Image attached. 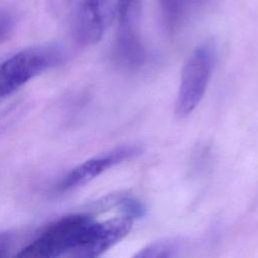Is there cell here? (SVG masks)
Here are the masks:
<instances>
[{
  "label": "cell",
  "instance_id": "obj_1",
  "mask_svg": "<svg viewBox=\"0 0 258 258\" xmlns=\"http://www.w3.org/2000/svg\"><path fill=\"white\" fill-rule=\"evenodd\" d=\"M132 223L133 219L126 215L103 222L87 214L69 215L47 226L17 256L96 257L121 241L131 230Z\"/></svg>",
  "mask_w": 258,
  "mask_h": 258
},
{
  "label": "cell",
  "instance_id": "obj_2",
  "mask_svg": "<svg viewBox=\"0 0 258 258\" xmlns=\"http://www.w3.org/2000/svg\"><path fill=\"white\" fill-rule=\"evenodd\" d=\"M216 63V49L212 43L198 46L186 60L180 76L175 114L183 119L201 103L211 81Z\"/></svg>",
  "mask_w": 258,
  "mask_h": 258
},
{
  "label": "cell",
  "instance_id": "obj_3",
  "mask_svg": "<svg viewBox=\"0 0 258 258\" xmlns=\"http://www.w3.org/2000/svg\"><path fill=\"white\" fill-rule=\"evenodd\" d=\"M61 53L53 45L25 48L0 64V100L60 61Z\"/></svg>",
  "mask_w": 258,
  "mask_h": 258
},
{
  "label": "cell",
  "instance_id": "obj_4",
  "mask_svg": "<svg viewBox=\"0 0 258 258\" xmlns=\"http://www.w3.org/2000/svg\"><path fill=\"white\" fill-rule=\"evenodd\" d=\"M118 30L115 52L125 66H139L144 60V48L139 35L141 0H119L117 9Z\"/></svg>",
  "mask_w": 258,
  "mask_h": 258
},
{
  "label": "cell",
  "instance_id": "obj_5",
  "mask_svg": "<svg viewBox=\"0 0 258 258\" xmlns=\"http://www.w3.org/2000/svg\"><path fill=\"white\" fill-rule=\"evenodd\" d=\"M119 0H80L74 20L75 38L81 45L97 43L117 14Z\"/></svg>",
  "mask_w": 258,
  "mask_h": 258
},
{
  "label": "cell",
  "instance_id": "obj_6",
  "mask_svg": "<svg viewBox=\"0 0 258 258\" xmlns=\"http://www.w3.org/2000/svg\"><path fill=\"white\" fill-rule=\"evenodd\" d=\"M141 152L138 146H122L109 152L90 158L73 168L57 184L58 191H68L80 187L114 165L129 159Z\"/></svg>",
  "mask_w": 258,
  "mask_h": 258
},
{
  "label": "cell",
  "instance_id": "obj_7",
  "mask_svg": "<svg viewBox=\"0 0 258 258\" xmlns=\"http://www.w3.org/2000/svg\"><path fill=\"white\" fill-rule=\"evenodd\" d=\"M160 13L165 28L169 32L177 30L187 9V0H159Z\"/></svg>",
  "mask_w": 258,
  "mask_h": 258
},
{
  "label": "cell",
  "instance_id": "obj_8",
  "mask_svg": "<svg viewBox=\"0 0 258 258\" xmlns=\"http://www.w3.org/2000/svg\"><path fill=\"white\" fill-rule=\"evenodd\" d=\"M177 251V245L173 241H159L154 242L147 247L140 250L136 257H172Z\"/></svg>",
  "mask_w": 258,
  "mask_h": 258
},
{
  "label": "cell",
  "instance_id": "obj_9",
  "mask_svg": "<svg viewBox=\"0 0 258 258\" xmlns=\"http://www.w3.org/2000/svg\"><path fill=\"white\" fill-rule=\"evenodd\" d=\"M15 27V17L12 13L0 12V44L5 42L13 33Z\"/></svg>",
  "mask_w": 258,
  "mask_h": 258
},
{
  "label": "cell",
  "instance_id": "obj_10",
  "mask_svg": "<svg viewBox=\"0 0 258 258\" xmlns=\"http://www.w3.org/2000/svg\"><path fill=\"white\" fill-rule=\"evenodd\" d=\"M12 244V237L8 233L0 234V257L6 256Z\"/></svg>",
  "mask_w": 258,
  "mask_h": 258
}]
</instances>
